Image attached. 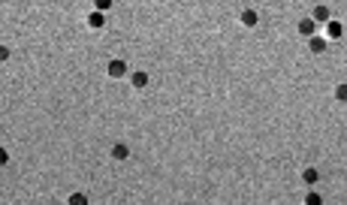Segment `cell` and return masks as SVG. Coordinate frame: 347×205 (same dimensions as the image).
I'll return each instance as SVG.
<instances>
[{
	"instance_id": "obj_1",
	"label": "cell",
	"mask_w": 347,
	"mask_h": 205,
	"mask_svg": "<svg viewBox=\"0 0 347 205\" xmlns=\"http://www.w3.org/2000/svg\"><path fill=\"white\" fill-rule=\"evenodd\" d=\"M106 75H109V79H127V75H130V67H127V61H121V58L109 61V64H106Z\"/></svg>"
},
{
	"instance_id": "obj_2",
	"label": "cell",
	"mask_w": 347,
	"mask_h": 205,
	"mask_svg": "<svg viewBox=\"0 0 347 205\" xmlns=\"http://www.w3.org/2000/svg\"><path fill=\"white\" fill-rule=\"evenodd\" d=\"M311 18L317 21V28H326V24L332 21V9H329L326 3H317L314 9H311Z\"/></svg>"
},
{
	"instance_id": "obj_3",
	"label": "cell",
	"mask_w": 347,
	"mask_h": 205,
	"mask_svg": "<svg viewBox=\"0 0 347 205\" xmlns=\"http://www.w3.org/2000/svg\"><path fill=\"white\" fill-rule=\"evenodd\" d=\"M109 157H112V160H118V163L130 160V145H127V142H115V145L109 148Z\"/></svg>"
},
{
	"instance_id": "obj_4",
	"label": "cell",
	"mask_w": 347,
	"mask_h": 205,
	"mask_svg": "<svg viewBox=\"0 0 347 205\" xmlns=\"http://www.w3.org/2000/svg\"><path fill=\"white\" fill-rule=\"evenodd\" d=\"M148 82H151V75H148L145 69H136V72H130V85H133L136 91H145V88H148Z\"/></svg>"
},
{
	"instance_id": "obj_5",
	"label": "cell",
	"mask_w": 347,
	"mask_h": 205,
	"mask_svg": "<svg viewBox=\"0 0 347 205\" xmlns=\"http://www.w3.org/2000/svg\"><path fill=\"white\" fill-rule=\"evenodd\" d=\"M326 48H329V39H326V36H311V39H308V52H311V55H326Z\"/></svg>"
},
{
	"instance_id": "obj_6",
	"label": "cell",
	"mask_w": 347,
	"mask_h": 205,
	"mask_svg": "<svg viewBox=\"0 0 347 205\" xmlns=\"http://www.w3.org/2000/svg\"><path fill=\"white\" fill-rule=\"evenodd\" d=\"M299 181L308 184V187H314L317 181H320V169H317V166H305V169L299 172Z\"/></svg>"
},
{
	"instance_id": "obj_7",
	"label": "cell",
	"mask_w": 347,
	"mask_h": 205,
	"mask_svg": "<svg viewBox=\"0 0 347 205\" xmlns=\"http://www.w3.org/2000/svg\"><path fill=\"white\" fill-rule=\"evenodd\" d=\"M299 34H302V36H308V39H311V36H317V21L311 18V15L299 18Z\"/></svg>"
},
{
	"instance_id": "obj_8",
	"label": "cell",
	"mask_w": 347,
	"mask_h": 205,
	"mask_svg": "<svg viewBox=\"0 0 347 205\" xmlns=\"http://www.w3.org/2000/svg\"><path fill=\"white\" fill-rule=\"evenodd\" d=\"M85 24H88L91 31H103V28H106V15H103V12H88Z\"/></svg>"
},
{
	"instance_id": "obj_9",
	"label": "cell",
	"mask_w": 347,
	"mask_h": 205,
	"mask_svg": "<svg viewBox=\"0 0 347 205\" xmlns=\"http://www.w3.org/2000/svg\"><path fill=\"white\" fill-rule=\"evenodd\" d=\"M242 24H245V28H257V24H260V12L251 9V6L242 9Z\"/></svg>"
},
{
	"instance_id": "obj_10",
	"label": "cell",
	"mask_w": 347,
	"mask_h": 205,
	"mask_svg": "<svg viewBox=\"0 0 347 205\" xmlns=\"http://www.w3.org/2000/svg\"><path fill=\"white\" fill-rule=\"evenodd\" d=\"M341 34H344V28H341V21H329L326 24V39H341Z\"/></svg>"
},
{
	"instance_id": "obj_11",
	"label": "cell",
	"mask_w": 347,
	"mask_h": 205,
	"mask_svg": "<svg viewBox=\"0 0 347 205\" xmlns=\"http://www.w3.org/2000/svg\"><path fill=\"white\" fill-rule=\"evenodd\" d=\"M302 205H323V193H317L314 187L305 193V199H302Z\"/></svg>"
},
{
	"instance_id": "obj_12",
	"label": "cell",
	"mask_w": 347,
	"mask_h": 205,
	"mask_svg": "<svg viewBox=\"0 0 347 205\" xmlns=\"http://www.w3.org/2000/svg\"><path fill=\"white\" fill-rule=\"evenodd\" d=\"M66 205H91V199H88L85 193H70V199H66Z\"/></svg>"
},
{
	"instance_id": "obj_13",
	"label": "cell",
	"mask_w": 347,
	"mask_h": 205,
	"mask_svg": "<svg viewBox=\"0 0 347 205\" xmlns=\"http://www.w3.org/2000/svg\"><path fill=\"white\" fill-rule=\"evenodd\" d=\"M335 100H338V102H347V82L335 85Z\"/></svg>"
},
{
	"instance_id": "obj_14",
	"label": "cell",
	"mask_w": 347,
	"mask_h": 205,
	"mask_svg": "<svg viewBox=\"0 0 347 205\" xmlns=\"http://www.w3.org/2000/svg\"><path fill=\"white\" fill-rule=\"evenodd\" d=\"M109 9H112V0H97L94 3V12H103V15H106Z\"/></svg>"
},
{
	"instance_id": "obj_15",
	"label": "cell",
	"mask_w": 347,
	"mask_h": 205,
	"mask_svg": "<svg viewBox=\"0 0 347 205\" xmlns=\"http://www.w3.org/2000/svg\"><path fill=\"white\" fill-rule=\"evenodd\" d=\"M9 55H12V52H9V45H0V64H6V61H9Z\"/></svg>"
},
{
	"instance_id": "obj_16",
	"label": "cell",
	"mask_w": 347,
	"mask_h": 205,
	"mask_svg": "<svg viewBox=\"0 0 347 205\" xmlns=\"http://www.w3.org/2000/svg\"><path fill=\"white\" fill-rule=\"evenodd\" d=\"M0 166H9V151L0 145Z\"/></svg>"
}]
</instances>
